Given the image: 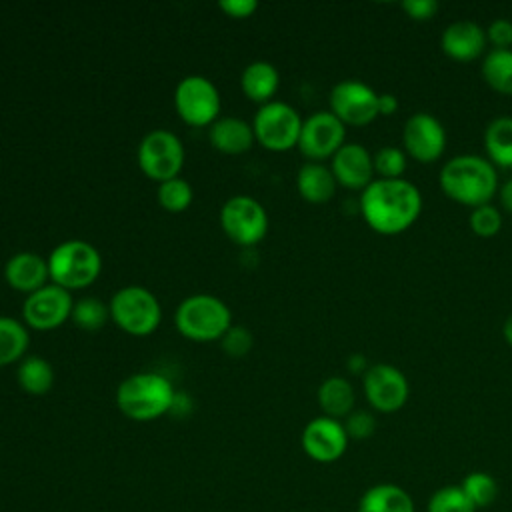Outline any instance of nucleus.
I'll use <instances>...</instances> for the list:
<instances>
[{
  "label": "nucleus",
  "mask_w": 512,
  "mask_h": 512,
  "mask_svg": "<svg viewBox=\"0 0 512 512\" xmlns=\"http://www.w3.org/2000/svg\"><path fill=\"white\" fill-rule=\"evenodd\" d=\"M374 174L376 178H404L406 166H408V156L404 148L398 146H382L374 154Z\"/></svg>",
  "instance_id": "2f4dec72"
},
{
  "label": "nucleus",
  "mask_w": 512,
  "mask_h": 512,
  "mask_svg": "<svg viewBox=\"0 0 512 512\" xmlns=\"http://www.w3.org/2000/svg\"><path fill=\"white\" fill-rule=\"evenodd\" d=\"M110 320L130 336H148L162 322L158 298L140 284H128L116 290L108 302Z\"/></svg>",
  "instance_id": "423d86ee"
},
{
  "label": "nucleus",
  "mask_w": 512,
  "mask_h": 512,
  "mask_svg": "<svg viewBox=\"0 0 512 512\" xmlns=\"http://www.w3.org/2000/svg\"><path fill=\"white\" fill-rule=\"evenodd\" d=\"M220 226L230 242L250 248L266 238L268 212L256 198L236 194L222 204Z\"/></svg>",
  "instance_id": "9d476101"
},
{
  "label": "nucleus",
  "mask_w": 512,
  "mask_h": 512,
  "mask_svg": "<svg viewBox=\"0 0 512 512\" xmlns=\"http://www.w3.org/2000/svg\"><path fill=\"white\" fill-rule=\"evenodd\" d=\"M400 102L394 94L390 92H384V94H378V116H392L396 114Z\"/></svg>",
  "instance_id": "ea45409f"
},
{
  "label": "nucleus",
  "mask_w": 512,
  "mask_h": 512,
  "mask_svg": "<svg viewBox=\"0 0 512 512\" xmlns=\"http://www.w3.org/2000/svg\"><path fill=\"white\" fill-rule=\"evenodd\" d=\"M438 184L446 198L468 208L490 204L500 188L496 166L480 154L448 158L440 168Z\"/></svg>",
  "instance_id": "f03ea898"
},
{
  "label": "nucleus",
  "mask_w": 512,
  "mask_h": 512,
  "mask_svg": "<svg viewBox=\"0 0 512 512\" xmlns=\"http://www.w3.org/2000/svg\"><path fill=\"white\" fill-rule=\"evenodd\" d=\"M486 38L492 48H512V20L496 18L486 28Z\"/></svg>",
  "instance_id": "e433bc0d"
},
{
  "label": "nucleus",
  "mask_w": 512,
  "mask_h": 512,
  "mask_svg": "<svg viewBox=\"0 0 512 512\" xmlns=\"http://www.w3.org/2000/svg\"><path fill=\"white\" fill-rule=\"evenodd\" d=\"M218 8L234 20H246L250 16H254V12L258 10V2L256 0H222L218 4Z\"/></svg>",
  "instance_id": "58836bf2"
},
{
  "label": "nucleus",
  "mask_w": 512,
  "mask_h": 512,
  "mask_svg": "<svg viewBox=\"0 0 512 512\" xmlns=\"http://www.w3.org/2000/svg\"><path fill=\"white\" fill-rule=\"evenodd\" d=\"M486 28L474 20H456L442 30L440 48L456 62H474L486 54Z\"/></svg>",
  "instance_id": "a211bd4d"
},
{
  "label": "nucleus",
  "mask_w": 512,
  "mask_h": 512,
  "mask_svg": "<svg viewBox=\"0 0 512 512\" xmlns=\"http://www.w3.org/2000/svg\"><path fill=\"white\" fill-rule=\"evenodd\" d=\"M252 344H254L252 332L244 326H238V324H232L226 330V334L220 338V346H222L224 354L232 356V358L246 356L252 350Z\"/></svg>",
  "instance_id": "f704fd0d"
},
{
  "label": "nucleus",
  "mask_w": 512,
  "mask_h": 512,
  "mask_svg": "<svg viewBox=\"0 0 512 512\" xmlns=\"http://www.w3.org/2000/svg\"><path fill=\"white\" fill-rule=\"evenodd\" d=\"M4 280L12 290L28 296L50 284L48 258L30 250L16 252L4 264Z\"/></svg>",
  "instance_id": "6ab92c4d"
},
{
  "label": "nucleus",
  "mask_w": 512,
  "mask_h": 512,
  "mask_svg": "<svg viewBox=\"0 0 512 512\" xmlns=\"http://www.w3.org/2000/svg\"><path fill=\"white\" fill-rule=\"evenodd\" d=\"M502 336L506 340L508 346H512V314L504 320V326H502Z\"/></svg>",
  "instance_id": "37998d69"
},
{
  "label": "nucleus",
  "mask_w": 512,
  "mask_h": 512,
  "mask_svg": "<svg viewBox=\"0 0 512 512\" xmlns=\"http://www.w3.org/2000/svg\"><path fill=\"white\" fill-rule=\"evenodd\" d=\"M460 488L476 510L490 506L498 496V482L488 472H470L468 476H464Z\"/></svg>",
  "instance_id": "7c9ffc66"
},
{
  "label": "nucleus",
  "mask_w": 512,
  "mask_h": 512,
  "mask_svg": "<svg viewBox=\"0 0 512 512\" xmlns=\"http://www.w3.org/2000/svg\"><path fill=\"white\" fill-rule=\"evenodd\" d=\"M362 390L368 404L376 412L392 414L398 412L410 396L408 378L400 368L388 362L370 364L362 376Z\"/></svg>",
  "instance_id": "ddd939ff"
},
{
  "label": "nucleus",
  "mask_w": 512,
  "mask_h": 512,
  "mask_svg": "<svg viewBox=\"0 0 512 512\" xmlns=\"http://www.w3.org/2000/svg\"><path fill=\"white\" fill-rule=\"evenodd\" d=\"M330 170L338 186L356 192H362L376 178L372 152L358 142H346L330 158Z\"/></svg>",
  "instance_id": "f3484780"
},
{
  "label": "nucleus",
  "mask_w": 512,
  "mask_h": 512,
  "mask_svg": "<svg viewBox=\"0 0 512 512\" xmlns=\"http://www.w3.org/2000/svg\"><path fill=\"white\" fill-rule=\"evenodd\" d=\"M342 424L352 440H366L376 432V418L368 410H352Z\"/></svg>",
  "instance_id": "c9c22d12"
},
{
  "label": "nucleus",
  "mask_w": 512,
  "mask_h": 512,
  "mask_svg": "<svg viewBox=\"0 0 512 512\" xmlns=\"http://www.w3.org/2000/svg\"><path fill=\"white\" fill-rule=\"evenodd\" d=\"M358 512H414V502L402 486L382 482L362 494Z\"/></svg>",
  "instance_id": "b1692460"
},
{
  "label": "nucleus",
  "mask_w": 512,
  "mask_h": 512,
  "mask_svg": "<svg viewBox=\"0 0 512 512\" xmlns=\"http://www.w3.org/2000/svg\"><path fill=\"white\" fill-rule=\"evenodd\" d=\"M72 308V292L50 282L44 288L26 296L22 304V322L28 328L48 332L68 322L72 316Z\"/></svg>",
  "instance_id": "4468645a"
},
{
  "label": "nucleus",
  "mask_w": 512,
  "mask_h": 512,
  "mask_svg": "<svg viewBox=\"0 0 512 512\" xmlns=\"http://www.w3.org/2000/svg\"><path fill=\"white\" fill-rule=\"evenodd\" d=\"M240 88L250 102L260 106L272 102L280 88L278 68L268 60L250 62L240 74Z\"/></svg>",
  "instance_id": "412c9836"
},
{
  "label": "nucleus",
  "mask_w": 512,
  "mask_h": 512,
  "mask_svg": "<svg viewBox=\"0 0 512 512\" xmlns=\"http://www.w3.org/2000/svg\"><path fill=\"white\" fill-rule=\"evenodd\" d=\"M220 106V92L210 78L188 74L176 84L174 108L184 124L194 128L210 126L220 118Z\"/></svg>",
  "instance_id": "1a4fd4ad"
},
{
  "label": "nucleus",
  "mask_w": 512,
  "mask_h": 512,
  "mask_svg": "<svg viewBox=\"0 0 512 512\" xmlns=\"http://www.w3.org/2000/svg\"><path fill=\"white\" fill-rule=\"evenodd\" d=\"M316 398L324 416L334 420L346 418L354 410V402H356L354 386L344 376H328L326 380H322V384L318 386Z\"/></svg>",
  "instance_id": "5701e85b"
},
{
  "label": "nucleus",
  "mask_w": 512,
  "mask_h": 512,
  "mask_svg": "<svg viewBox=\"0 0 512 512\" xmlns=\"http://www.w3.org/2000/svg\"><path fill=\"white\" fill-rule=\"evenodd\" d=\"M402 146L406 156L420 164H432L446 150V130L430 112H414L402 128Z\"/></svg>",
  "instance_id": "2eb2a0df"
},
{
  "label": "nucleus",
  "mask_w": 512,
  "mask_h": 512,
  "mask_svg": "<svg viewBox=\"0 0 512 512\" xmlns=\"http://www.w3.org/2000/svg\"><path fill=\"white\" fill-rule=\"evenodd\" d=\"M428 512H476L474 504L468 500L460 486H442L438 488L426 506Z\"/></svg>",
  "instance_id": "473e14b6"
},
{
  "label": "nucleus",
  "mask_w": 512,
  "mask_h": 512,
  "mask_svg": "<svg viewBox=\"0 0 512 512\" xmlns=\"http://www.w3.org/2000/svg\"><path fill=\"white\" fill-rule=\"evenodd\" d=\"M484 150L496 168H512V116H496L488 122Z\"/></svg>",
  "instance_id": "393cba45"
},
{
  "label": "nucleus",
  "mask_w": 512,
  "mask_h": 512,
  "mask_svg": "<svg viewBox=\"0 0 512 512\" xmlns=\"http://www.w3.org/2000/svg\"><path fill=\"white\" fill-rule=\"evenodd\" d=\"M50 282L72 292L88 288L102 272V256L86 240L70 238L60 242L48 254Z\"/></svg>",
  "instance_id": "39448f33"
},
{
  "label": "nucleus",
  "mask_w": 512,
  "mask_h": 512,
  "mask_svg": "<svg viewBox=\"0 0 512 512\" xmlns=\"http://www.w3.org/2000/svg\"><path fill=\"white\" fill-rule=\"evenodd\" d=\"M468 224L470 230L480 236V238H492L500 232L502 228V212L500 208H496L492 202L490 204H482L478 208L470 210L468 216Z\"/></svg>",
  "instance_id": "72a5a7b5"
},
{
  "label": "nucleus",
  "mask_w": 512,
  "mask_h": 512,
  "mask_svg": "<svg viewBox=\"0 0 512 512\" xmlns=\"http://www.w3.org/2000/svg\"><path fill=\"white\" fill-rule=\"evenodd\" d=\"M338 182L324 162H304L296 172V190L310 204H324L334 198Z\"/></svg>",
  "instance_id": "4be33fe9"
},
{
  "label": "nucleus",
  "mask_w": 512,
  "mask_h": 512,
  "mask_svg": "<svg viewBox=\"0 0 512 512\" xmlns=\"http://www.w3.org/2000/svg\"><path fill=\"white\" fill-rule=\"evenodd\" d=\"M174 398L176 390L168 376L152 370L134 372L116 388L118 410L136 422H150L168 414Z\"/></svg>",
  "instance_id": "7ed1b4c3"
},
{
  "label": "nucleus",
  "mask_w": 512,
  "mask_h": 512,
  "mask_svg": "<svg viewBox=\"0 0 512 512\" xmlns=\"http://www.w3.org/2000/svg\"><path fill=\"white\" fill-rule=\"evenodd\" d=\"M156 200L162 210H166L170 214H180L190 208V204L194 200V190L188 180L178 176V178L158 184Z\"/></svg>",
  "instance_id": "c756f323"
},
{
  "label": "nucleus",
  "mask_w": 512,
  "mask_h": 512,
  "mask_svg": "<svg viewBox=\"0 0 512 512\" xmlns=\"http://www.w3.org/2000/svg\"><path fill=\"white\" fill-rule=\"evenodd\" d=\"M346 368H348V372H350V374L364 376V372L370 368V364H368V360H366V356H364V354L356 352V354L348 356V360H346Z\"/></svg>",
  "instance_id": "a19ab883"
},
{
  "label": "nucleus",
  "mask_w": 512,
  "mask_h": 512,
  "mask_svg": "<svg viewBox=\"0 0 512 512\" xmlns=\"http://www.w3.org/2000/svg\"><path fill=\"white\" fill-rule=\"evenodd\" d=\"M186 160V150L180 138L164 128L148 132L136 150V162L140 172L154 182H166L178 178Z\"/></svg>",
  "instance_id": "0eeeda50"
},
{
  "label": "nucleus",
  "mask_w": 512,
  "mask_h": 512,
  "mask_svg": "<svg viewBox=\"0 0 512 512\" xmlns=\"http://www.w3.org/2000/svg\"><path fill=\"white\" fill-rule=\"evenodd\" d=\"M346 144V126L330 112L320 110L304 118L298 150L308 162L330 160Z\"/></svg>",
  "instance_id": "f8f14e48"
},
{
  "label": "nucleus",
  "mask_w": 512,
  "mask_h": 512,
  "mask_svg": "<svg viewBox=\"0 0 512 512\" xmlns=\"http://www.w3.org/2000/svg\"><path fill=\"white\" fill-rule=\"evenodd\" d=\"M498 202L500 208L508 214H512V178H508L500 188H498Z\"/></svg>",
  "instance_id": "79ce46f5"
},
{
  "label": "nucleus",
  "mask_w": 512,
  "mask_h": 512,
  "mask_svg": "<svg viewBox=\"0 0 512 512\" xmlns=\"http://www.w3.org/2000/svg\"><path fill=\"white\" fill-rule=\"evenodd\" d=\"M330 112L344 124L362 128L378 116V92L358 78H346L332 86Z\"/></svg>",
  "instance_id": "9b49d317"
},
{
  "label": "nucleus",
  "mask_w": 512,
  "mask_h": 512,
  "mask_svg": "<svg viewBox=\"0 0 512 512\" xmlns=\"http://www.w3.org/2000/svg\"><path fill=\"white\" fill-rule=\"evenodd\" d=\"M30 346L28 326L12 316H0V368L20 362Z\"/></svg>",
  "instance_id": "cd10ccee"
},
{
  "label": "nucleus",
  "mask_w": 512,
  "mask_h": 512,
  "mask_svg": "<svg viewBox=\"0 0 512 512\" xmlns=\"http://www.w3.org/2000/svg\"><path fill=\"white\" fill-rule=\"evenodd\" d=\"M174 326L186 340L220 342L232 326V312L224 300L214 294L186 296L174 312Z\"/></svg>",
  "instance_id": "20e7f679"
},
{
  "label": "nucleus",
  "mask_w": 512,
  "mask_h": 512,
  "mask_svg": "<svg viewBox=\"0 0 512 512\" xmlns=\"http://www.w3.org/2000/svg\"><path fill=\"white\" fill-rule=\"evenodd\" d=\"M480 72L484 82L502 96H512V48H492L484 54Z\"/></svg>",
  "instance_id": "bb28decb"
},
{
  "label": "nucleus",
  "mask_w": 512,
  "mask_h": 512,
  "mask_svg": "<svg viewBox=\"0 0 512 512\" xmlns=\"http://www.w3.org/2000/svg\"><path fill=\"white\" fill-rule=\"evenodd\" d=\"M208 142L220 154H244L256 144L252 122H246L238 116H220L214 124L208 126Z\"/></svg>",
  "instance_id": "aec40b11"
},
{
  "label": "nucleus",
  "mask_w": 512,
  "mask_h": 512,
  "mask_svg": "<svg viewBox=\"0 0 512 512\" xmlns=\"http://www.w3.org/2000/svg\"><path fill=\"white\" fill-rule=\"evenodd\" d=\"M302 116L288 102L272 100L260 106L252 120L256 144L270 152H288L298 146Z\"/></svg>",
  "instance_id": "6e6552de"
},
{
  "label": "nucleus",
  "mask_w": 512,
  "mask_h": 512,
  "mask_svg": "<svg viewBox=\"0 0 512 512\" xmlns=\"http://www.w3.org/2000/svg\"><path fill=\"white\" fill-rule=\"evenodd\" d=\"M402 10L408 14V18L426 22L438 14L440 4L436 0H406L402 2Z\"/></svg>",
  "instance_id": "4c0bfd02"
},
{
  "label": "nucleus",
  "mask_w": 512,
  "mask_h": 512,
  "mask_svg": "<svg viewBox=\"0 0 512 512\" xmlns=\"http://www.w3.org/2000/svg\"><path fill=\"white\" fill-rule=\"evenodd\" d=\"M70 320L80 330L96 332L110 320V308L104 300H100L96 296H84L74 302Z\"/></svg>",
  "instance_id": "c85d7f7f"
},
{
  "label": "nucleus",
  "mask_w": 512,
  "mask_h": 512,
  "mask_svg": "<svg viewBox=\"0 0 512 512\" xmlns=\"http://www.w3.org/2000/svg\"><path fill=\"white\" fill-rule=\"evenodd\" d=\"M56 380L54 366L42 356H24L16 368V382L20 390L30 396H44L52 390Z\"/></svg>",
  "instance_id": "a878e982"
},
{
  "label": "nucleus",
  "mask_w": 512,
  "mask_h": 512,
  "mask_svg": "<svg viewBox=\"0 0 512 512\" xmlns=\"http://www.w3.org/2000/svg\"><path fill=\"white\" fill-rule=\"evenodd\" d=\"M348 434L340 420L318 416L312 418L302 430V450L308 458L320 464H330L342 458L348 448Z\"/></svg>",
  "instance_id": "dca6fc26"
},
{
  "label": "nucleus",
  "mask_w": 512,
  "mask_h": 512,
  "mask_svg": "<svg viewBox=\"0 0 512 512\" xmlns=\"http://www.w3.org/2000/svg\"><path fill=\"white\" fill-rule=\"evenodd\" d=\"M358 208L368 228L384 236H396L418 220L422 194L406 178H374L360 192Z\"/></svg>",
  "instance_id": "f257e3e1"
}]
</instances>
